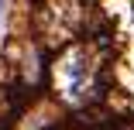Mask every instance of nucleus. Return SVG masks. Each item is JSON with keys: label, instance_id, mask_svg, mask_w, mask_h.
<instances>
[{"label": "nucleus", "instance_id": "1", "mask_svg": "<svg viewBox=\"0 0 134 130\" xmlns=\"http://www.w3.org/2000/svg\"><path fill=\"white\" fill-rule=\"evenodd\" d=\"M65 79H69V92H79V89H83V79H86L83 58H69L65 62Z\"/></svg>", "mask_w": 134, "mask_h": 130}]
</instances>
